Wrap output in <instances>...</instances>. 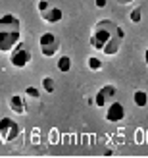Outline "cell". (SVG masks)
<instances>
[{"label":"cell","mask_w":148,"mask_h":158,"mask_svg":"<svg viewBox=\"0 0 148 158\" xmlns=\"http://www.w3.org/2000/svg\"><path fill=\"white\" fill-rule=\"evenodd\" d=\"M100 93L104 94V98H106L108 102H112L114 97L118 94V87H115V85H104L102 89H100Z\"/></svg>","instance_id":"cell-13"},{"label":"cell","mask_w":148,"mask_h":158,"mask_svg":"<svg viewBox=\"0 0 148 158\" xmlns=\"http://www.w3.org/2000/svg\"><path fill=\"white\" fill-rule=\"evenodd\" d=\"M60 39L58 35H54L52 31H46V33H42L41 37H38V48H41V54L44 58H54L60 50Z\"/></svg>","instance_id":"cell-3"},{"label":"cell","mask_w":148,"mask_h":158,"mask_svg":"<svg viewBox=\"0 0 148 158\" xmlns=\"http://www.w3.org/2000/svg\"><path fill=\"white\" fill-rule=\"evenodd\" d=\"M52 6H58L56 0H38V2H37V10H38V14H41V12L48 10V8H52Z\"/></svg>","instance_id":"cell-16"},{"label":"cell","mask_w":148,"mask_h":158,"mask_svg":"<svg viewBox=\"0 0 148 158\" xmlns=\"http://www.w3.org/2000/svg\"><path fill=\"white\" fill-rule=\"evenodd\" d=\"M119 2H121V4H125V2H131V0H119Z\"/></svg>","instance_id":"cell-22"},{"label":"cell","mask_w":148,"mask_h":158,"mask_svg":"<svg viewBox=\"0 0 148 158\" xmlns=\"http://www.w3.org/2000/svg\"><path fill=\"white\" fill-rule=\"evenodd\" d=\"M41 89H42L44 93L52 94L54 91H56V81H54L50 75H46V77H42V81H41Z\"/></svg>","instance_id":"cell-12"},{"label":"cell","mask_w":148,"mask_h":158,"mask_svg":"<svg viewBox=\"0 0 148 158\" xmlns=\"http://www.w3.org/2000/svg\"><path fill=\"white\" fill-rule=\"evenodd\" d=\"M144 64H146V66H148V48H146V50H144Z\"/></svg>","instance_id":"cell-21"},{"label":"cell","mask_w":148,"mask_h":158,"mask_svg":"<svg viewBox=\"0 0 148 158\" xmlns=\"http://www.w3.org/2000/svg\"><path fill=\"white\" fill-rule=\"evenodd\" d=\"M41 18L46 23H60L62 19H64V12H62L60 6H52V8H48V10L41 12Z\"/></svg>","instance_id":"cell-8"},{"label":"cell","mask_w":148,"mask_h":158,"mask_svg":"<svg viewBox=\"0 0 148 158\" xmlns=\"http://www.w3.org/2000/svg\"><path fill=\"white\" fill-rule=\"evenodd\" d=\"M106 104H110V102H108L106 98H104V94L102 93H96V97H94V106H98V108H102V106H106Z\"/></svg>","instance_id":"cell-17"},{"label":"cell","mask_w":148,"mask_h":158,"mask_svg":"<svg viewBox=\"0 0 148 158\" xmlns=\"http://www.w3.org/2000/svg\"><path fill=\"white\" fill-rule=\"evenodd\" d=\"M133 104L138 106V108H144L148 104V94H146V91H135L133 93Z\"/></svg>","instance_id":"cell-11"},{"label":"cell","mask_w":148,"mask_h":158,"mask_svg":"<svg viewBox=\"0 0 148 158\" xmlns=\"http://www.w3.org/2000/svg\"><path fill=\"white\" fill-rule=\"evenodd\" d=\"M10 110L14 114L18 116H23L27 112V104H25V98L21 97V94H14V97L10 98Z\"/></svg>","instance_id":"cell-9"},{"label":"cell","mask_w":148,"mask_h":158,"mask_svg":"<svg viewBox=\"0 0 148 158\" xmlns=\"http://www.w3.org/2000/svg\"><path fill=\"white\" fill-rule=\"evenodd\" d=\"M19 133H21V127L15 120H12V118H2L0 120V141L12 143V141L19 137Z\"/></svg>","instance_id":"cell-5"},{"label":"cell","mask_w":148,"mask_h":158,"mask_svg":"<svg viewBox=\"0 0 148 158\" xmlns=\"http://www.w3.org/2000/svg\"><path fill=\"white\" fill-rule=\"evenodd\" d=\"M21 43V19L14 14L0 15V52H12Z\"/></svg>","instance_id":"cell-1"},{"label":"cell","mask_w":148,"mask_h":158,"mask_svg":"<svg viewBox=\"0 0 148 158\" xmlns=\"http://www.w3.org/2000/svg\"><path fill=\"white\" fill-rule=\"evenodd\" d=\"M94 6L96 8H106L108 6V0H94Z\"/></svg>","instance_id":"cell-19"},{"label":"cell","mask_w":148,"mask_h":158,"mask_svg":"<svg viewBox=\"0 0 148 158\" xmlns=\"http://www.w3.org/2000/svg\"><path fill=\"white\" fill-rule=\"evenodd\" d=\"M87 68L90 72H98V69H102V60L96 58V56H89L87 58Z\"/></svg>","instance_id":"cell-14"},{"label":"cell","mask_w":148,"mask_h":158,"mask_svg":"<svg viewBox=\"0 0 148 158\" xmlns=\"http://www.w3.org/2000/svg\"><path fill=\"white\" fill-rule=\"evenodd\" d=\"M119 25L112 19H100L96 25H94V31L90 35V46L102 52V48L106 46V43L110 41L112 37H115L119 33Z\"/></svg>","instance_id":"cell-2"},{"label":"cell","mask_w":148,"mask_h":158,"mask_svg":"<svg viewBox=\"0 0 148 158\" xmlns=\"http://www.w3.org/2000/svg\"><path fill=\"white\" fill-rule=\"evenodd\" d=\"M123 37H125V33H123V29H119V33L115 35V37H112L110 41L106 43V46L102 48V54H106V56H115V54L119 52V48H121Z\"/></svg>","instance_id":"cell-7"},{"label":"cell","mask_w":148,"mask_h":158,"mask_svg":"<svg viewBox=\"0 0 148 158\" xmlns=\"http://www.w3.org/2000/svg\"><path fill=\"white\" fill-rule=\"evenodd\" d=\"M38 141H41V139H38V131L35 129V131H33V143H35V145H38Z\"/></svg>","instance_id":"cell-20"},{"label":"cell","mask_w":148,"mask_h":158,"mask_svg":"<svg viewBox=\"0 0 148 158\" xmlns=\"http://www.w3.org/2000/svg\"><path fill=\"white\" fill-rule=\"evenodd\" d=\"M25 94H27V97H31V98H41V91H38L37 87H27Z\"/></svg>","instance_id":"cell-18"},{"label":"cell","mask_w":148,"mask_h":158,"mask_svg":"<svg viewBox=\"0 0 148 158\" xmlns=\"http://www.w3.org/2000/svg\"><path fill=\"white\" fill-rule=\"evenodd\" d=\"M129 19H131V23H141L142 21V10L141 8H133L129 12Z\"/></svg>","instance_id":"cell-15"},{"label":"cell","mask_w":148,"mask_h":158,"mask_svg":"<svg viewBox=\"0 0 148 158\" xmlns=\"http://www.w3.org/2000/svg\"><path fill=\"white\" fill-rule=\"evenodd\" d=\"M123 118H125V106H123L121 102H118V100H112L110 104H108V108H106V122L118 123V122L123 120Z\"/></svg>","instance_id":"cell-6"},{"label":"cell","mask_w":148,"mask_h":158,"mask_svg":"<svg viewBox=\"0 0 148 158\" xmlns=\"http://www.w3.org/2000/svg\"><path fill=\"white\" fill-rule=\"evenodd\" d=\"M71 66H73V62H71V58H69L67 54H64V56H60V58H58V62H56V68H58V72H62V73H69V69H71Z\"/></svg>","instance_id":"cell-10"},{"label":"cell","mask_w":148,"mask_h":158,"mask_svg":"<svg viewBox=\"0 0 148 158\" xmlns=\"http://www.w3.org/2000/svg\"><path fill=\"white\" fill-rule=\"evenodd\" d=\"M31 50H29V46L25 43H19L15 48L10 52V64L14 68H18V69H23V68H27L29 66V62H31Z\"/></svg>","instance_id":"cell-4"}]
</instances>
